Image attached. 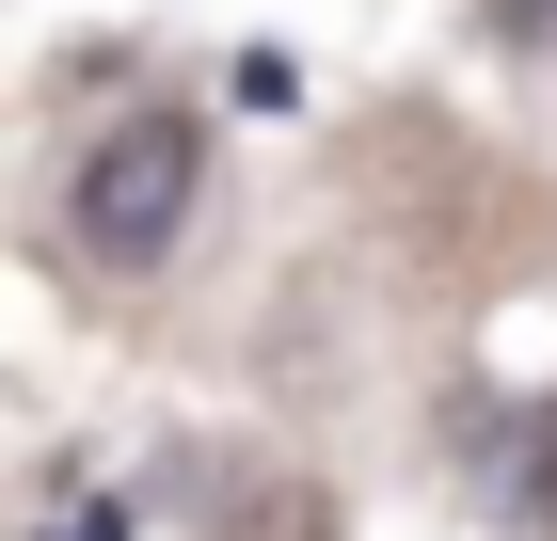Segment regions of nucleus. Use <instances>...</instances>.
<instances>
[{"label":"nucleus","mask_w":557,"mask_h":541,"mask_svg":"<svg viewBox=\"0 0 557 541\" xmlns=\"http://www.w3.org/2000/svg\"><path fill=\"white\" fill-rule=\"evenodd\" d=\"M525 526H557V415H525Z\"/></svg>","instance_id":"nucleus-2"},{"label":"nucleus","mask_w":557,"mask_h":541,"mask_svg":"<svg viewBox=\"0 0 557 541\" xmlns=\"http://www.w3.org/2000/svg\"><path fill=\"white\" fill-rule=\"evenodd\" d=\"M191 192H208V144H191V112H112L81 144V192H64V223H81L96 271H160L175 239H191Z\"/></svg>","instance_id":"nucleus-1"}]
</instances>
